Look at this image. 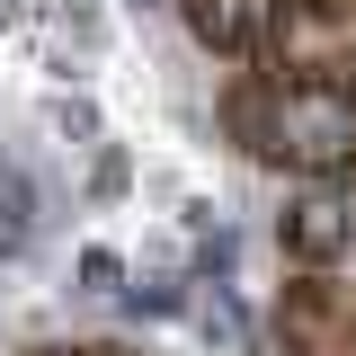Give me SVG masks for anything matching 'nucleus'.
I'll return each mask as SVG.
<instances>
[{
    "label": "nucleus",
    "mask_w": 356,
    "mask_h": 356,
    "mask_svg": "<svg viewBox=\"0 0 356 356\" xmlns=\"http://www.w3.org/2000/svg\"><path fill=\"white\" fill-rule=\"evenodd\" d=\"M18 241H27V187H18V178H0V259H9Z\"/></svg>",
    "instance_id": "f257e3e1"
}]
</instances>
